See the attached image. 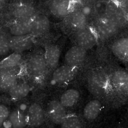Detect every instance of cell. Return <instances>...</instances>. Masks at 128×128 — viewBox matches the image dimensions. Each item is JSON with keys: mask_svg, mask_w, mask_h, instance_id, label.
Wrapping results in <instances>:
<instances>
[{"mask_svg": "<svg viewBox=\"0 0 128 128\" xmlns=\"http://www.w3.org/2000/svg\"><path fill=\"white\" fill-rule=\"evenodd\" d=\"M13 18L17 21H30L35 16V10L32 6L22 5L14 8L11 13Z\"/></svg>", "mask_w": 128, "mask_h": 128, "instance_id": "5bb4252c", "label": "cell"}, {"mask_svg": "<svg viewBox=\"0 0 128 128\" xmlns=\"http://www.w3.org/2000/svg\"><path fill=\"white\" fill-rule=\"evenodd\" d=\"M87 56L86 50L75 45L71 47L64 57L65 64L78 68L85 60Z\"/></svg>", "mask_w": 128, "mask_h": 128, "instance_id": "52a82bcc", "label": "cell"}, {"mask_svg": "<svg viewBox=\"0 0 128 128\" xmlns=\"http://www.w3.org/2000/svg\"><path fill=\"white\" fill-rule=\"evenodd\" d=\"M119 27L105 17L98 20L93 28L98 37L107 39L113 36L117 33Z\"/></svg>", "mask_w": 128, "mask_h": 128, "instance_id": "5b68a950", "label": "cell"}, {"mask_svg": "<svg viewBox=\"0 0 128 128\" xmlns=\"http://www.w3.org/2000/svg\"><path fill=\"white\" fill-rule=\"evenodd\" d=\"M28 108L29 107H28V106H27L26 104L22 103V104H21L19 106V108H18V110H20L22 112L25 113L26 111H27V112Z\"/></svg>", "mask_w": 128, "mask_h": 128, "instance_id": "f1b7e54d", "label": "cell"}, {"mask_svg": "<svg viewBox=\"0 0 128 128\" xmlns=\"http://www.w3.org/2000/svg\"><path fill=\"white\" fill-rule=\"evenodd\" d=\"M111 81L116 89L127 92L128 75L125 71L119 70L113 72L111 76Z\"/></svg>", "mask_w": 128, "mask_h": 128, "instance_id": "e0dca14e", "label": "cell"}, {"mask_svg": "<svg viewBox=\"0 0 128 128\" xmlns=\"http://www.w3.org/2000/svg\"><path fill=\"white\" fill-rule=\"evenodd\" d=\"M61 54V50L57 46L52 45L47 48L44 57L47 68L55 69L57 68Z\"/></svg>", "mask_w": 128, "mask_h": 128, "instance_id": "9a60e30c", "label": "cell"}, {"mask_svg": "<svg viewBox=\"0 0 128 128\" xmlns=\"http://www.w3.org/2000/svg\"><path fill=\"white\" fill-rule=\"evenodd\" d=\"M13 128H24L28 123L27 115L19 110L10 113L8 117Z\"/></svg>", "mask_w": 128, "mask_h": 128, "instance_id": "603a6c76", "label": "cell"}, {"mask_svg": "<svg viewBox=\"0 0 128 128\" xmlns=\"http://www.w3.org/2000/svg\"><path fill=\"white\" fill-rule=\"evenodd\" d=\"M98 39V37L93 28L88 27L76 31L74 36L76 45L86 50L96 45Z\"/></svg>", "mask_w": 128, "mask_h": 128, "instance_id": "7a4b0ae2", "label": "cell"}, {"mask_svg": "<svg viewBox=\"0 0 128 128\" xmlns=\"http://www.w3.org/2000/svg\"><path fill=\"white\" fill-rule=\"evenodd\" d=\"M104 17L111 21L118 27L125 22L124 14L119 4L113 1L106 4Z\"/></svg>", "mask_w": 128, "mask_h": 128, "instance_id": "8992f818", "label": "cell"}, {"mask_svg": "<svg viewBox=\"0 0 128 128\" xmlns=\"http://www.w3.org/2000/svg\"><path fill=\"white\" fill-rule=\"evenodd\" d=\"M44 113L41 106L38 103H34L29 106L27 110V122L33 128L42 125L44 120Z\"/></svg>", "mask_w": 128, "mask_h": 128, "instance_id": "9c48e42d", "label": "cell"}, {"mask_svg": "<svg viewBox=\"0 0 128 128\" xmlns=\"http://www.w3.org/2000/svg\"><path fill=\"white\" fill-rule=\"evenodd\" d=\"M80 95V92L77 90L68 89L62 94L59 101L65 108L70 107L78 101Z\"/></svg>", "mask_w": 128, "mask_h": 128, "instance_id": "ffe728a7", "label": "cell"}, {"mask_svg": "<svg viewBox=\"0 0 128 128\" xmlns=\"http://www.w3.org/2000/svg\"><path fill=\"white\" fill-rule=\"evenodd\" d=\"M10 50L9 38L0 34V56L7 55Z\"/></svg>", "mask_w": 128, "mask_h": 128, "instance_id": "484cf974", "label": "cell"}, {"mask_svg": "<svg viewBox=\"0 0 128 128\" xmlns=\"http://www.w3.org/2000/svg\"><path fill=\"white\" fill-rule=\"evenodd\" d=\"M4 3L3 0H0V12H1L2 10L4 8Z\"/></svg>", "mask_w": 128, "mask_h": 128, "instance_id": "f546056e", "label": "cell"}, {"mask_svg": "<svg viewBox=\"0 0 128 128\" xmlns=\"http://www.w3.org/2000/svg\"><path fill=\"white\" fill-rule=\"evenodd\" d=\"M77 68L64 65L54 69L52 74V84L63 85L70 82L75 78Z\"/></svg>", "mask_w": 128, "mask_h": 128, "instance_id": "3957f363", "label": "cell"}, {"mask_svg": "<svg viewBox=\"0 0 128 128\" xmlns=\"http://www.w3.org/2000/svg\"><path fill=\"white\" fill-rule=\"evenodd\" d=\"M71 6V0H52L50 4V9L54 15L62 18L70 14Z\"/></svg>", "mask_w": 128, "mask_h": 128, "instance_id": "7c38bea8", "label": "cell"}, {"mask_svg": "<svg viewBox=\"0 0 128 128\" xmlns=\"http://www.w3.org/2000/svg\"><path fill=\"white\" fill-rule=\"evenodd\" d=\"M111 49L117 57L122 60H127L128 56V39L122 37L116 40L112 44Z\"/></svg>", "mask_w": 128, "mask_h": 128, "instance_id": "d6986e66", "label": "cell"}, {"mask_svg": "<svg viewBox=\"0 0 128 128\" xmlns=\"http://www.w3.org/2000/svg\"><path fill=\"white\" fill-rule=\"evenodd\" d=\"M70 12L71 24L75 30H80L87 27L88 18L82 12L80 8L74 9Z\"/></svg>", "mask_w": 128, "mask_h": 128, "instance_id": "44dd1931", "label": "cell"}, {"mask_svg": "<svg viewBox=\"0 0 128 128\" xmlns=\"http://www.w3.org/2000/svg\"><path fill=\"white\" fill-rule=\"evenodd\" d=\"M9 31L13 36L31 35L32 33L31 20L16 21L10 26Z\"/></svg>", "mask_w": 128, "mask_h": 128, "instance_id": "2e32d148", "label": "cell"}, {"mask_svg": "<svg viewBox=\"0 0 128 128\" xmlns=\"http://www.w3.org/2000/svg\"><path fill=\"white\" fill-rule=\"evenodd\" d=\"M22 60L21 53L13 52L0 62V68H10L20 66Z\"/></svg>", "mask_w": 128, "mask_h": 128, "instance_id": "cb8c5ba5", "label": "cell"}, {"mask_svg": "<svg viewBox=\"0 0 128 128\" xmlns=\"http://www.w3.org/2000/svg\"><path fill=\"white\" fill-rule=\"evenodd\" d=\"M8 108L3 104H0V118L4 120L7 119L10 114Z\"/></svg>", "mask_w": 128, "mask_h": 128, "instance_id": "4316f807", "label": "cell"}, {"mask_svg": "<svg viewBox=\"0 0 128 128\" xmlns=\"http://www.w3.org/2000/svg\"><path fill=\"white\" fill-rule=\"evenodd\" d=\"M17 76L11 68H0V89L8 92L18 82Z\"/></svg>", "mask_w": 128, "mask_h": 128, "instance_id": "8fae6325", "label": "cell"}, {"mask_svg": "<svg viewBox=\"0 0 128 128\" xmlns=\"http://www.w3.org/2000/svg\"><path fill=\"white\" fill-rule=\"evenodd\" d=\"M11 50L14 52L21 53L31 48L34 41L31 35L12 36L9 38Z\"/></svg>", "mask_w": 128, "mask_h": 128, "instance_id": "ba28073f", "label": "cell"}, {"mask_svg": "<svg viewBox=\"0 0 128 128\" xmlns=\"http://www.w3.org/2000/svg\"><path fill=\"white\" fill-rule=\"evenodd\" d=\"M101 109V104L98 99H93L89 102L84 107V117L89 121L96 119L99 116Z\"/></svg>", "mask_w": 128, "mask_h": 128, "instance_id": "ac0fdd59", "label": "cell"}, {"mask_svg": "<svg viewBox=\"0 0 128 128\" xmlns=\"http://www.w3.org/2000/svg\"><path fill=\"white\" fill-rule=\"evenodd\" d=\"M109 82L103 72L100 70H95L91 73L88 78V88L92 95L101 97L107 92Z\"/></svg>", "mask_w": 128, "mask_h": 128, "instance_id": "6da1fadb", "label": "cell"}, {"mask_svg": "<svg viewBox=\"0 0 128 128\" xmlns=\"http://www.w3.org/2000/svg\"><path fill=\"white\" fill-rule=\"evenodd\" d=\"M47 113L50 121L56 124H60L67 115L65 108L58 100L49 103Z\"/></svg>", "mask_w": 128, "mask_h": 128, "instance_id": "30bf717a", "label": "cell"}, {"mask_svg": "<svg viewBox=\"0 0 128 128\" xmlns=\"http://www.w3.org/2000/svg\"><path fill=\"white\" fill-rule=\"evenodd\" d=\"M31 91V86L26 83H17L9 91V95L14 99L25 98Z\"/></svg>", "mask_w": 128, "mask_h": 128, "instance_id": "7402d4cb", "label": "cell"}, {"mask_svg": "<svg viewBox=\"0 0 128 128\" xmlns=\"http://www.w3.org/2000/svg\"><path fill=\"white\" fill-rule=\"evenodd\" d=\"M1 128H2V127H1Z\"/></svg>", "mask_w": 128, "mask_h": 128, "instance_id": "1f68e13d", "label": "cell"}, {"mask_svg": "<svg viewBox=\"0 0 128 128\" xmlns=\"http://www.w3.org/2000/svg\"><path fill=\"white\" fill-rule=\"evenodd\" d=\"M2 127L4 128H13L12 124L9 119H6L4 121Z\"/></svg>", "mask_w": 128, "mask_h": 128, "instance_id": "83f0119b", "label": "cell"}, {"mask_svg": "<svg viewBox=\"0 0 128 128\" xmlns=\"http://www.w3.org/2000/svg\"><path fill=\"white\" fill-rule=\"evenodd\" d=\"M4 121V119L0 118V128L2 127V124H3Z\"/></svg>", "mask_w": 128, "mask_h": 128, "instance_id": "4dcf8cb0", "label": "cell"}, {"mask_svg": "<svg viewBox=\"0 0 128 128\" xmlns=\"http://www.w3.org/2000/svg\"><path fill=\"white\" fill-rule=\"evenodd\" d=\"M60 125L61 128H82L80 120L74 115H67Z\"/></svg>", "mask_w": 128, "mask_h": 128, "instance_id": "d4e9b609", "label": "cell"}, {"mask_svg": "<svg viewBox=\"0 0 128 128\" xmlns=\"http://www.w3.org/2000/svg\"><path fill=\"white\" fill-rule=\"evenodd\" d=\"M27 67L29 74L36 79L43 76L48 68L44 55L40 54L34 55L29 58Z\"/></svg>", "mask_w": 128, "mask_h": 128, "instance_id": "277c9868", "label": "cell"}, {"mask_svg": "<svg viewBox=\"0 0 128 128\" xmlns=\"http://www.w3.org/2000/svg\"><path fill=\"white\" fill-rule=\"evenodd\" d=\"M31 34L39 35L48 31L50 26L49 19L43 14L35 15L31 20Z\"/></svg>", "mask_w": 128, "mask_h": 128, "instance_id": "4fadbf2b", "label": "cell"}]
</instances>
